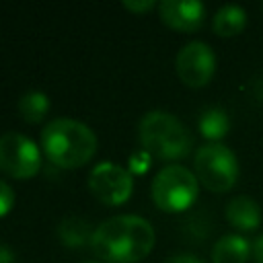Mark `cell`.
Masks as SVG:
<instances>
[{"instance_id": "cell-1", "label": "cell", "mask_w": 263, "mask_h": 263, "mask_svg": "<svg viewBox=\"0 0 263 263\" xmlns=\"http://www.w3.org/2000/svg\"><path fill=\"white\" fill-rule=\"evenodd\" d=\"M156 234L152 224L134 214L111 216L90 232L92 253L109 263H136L154 247Z\"/></svg>"}, {"instance_id": "cell-2", "label": "cell", "mask_w": 263, "mask_h": 263, "mask_svg": "<svg viewBox=\"0 0 263 263\" xmlns=\"http://www.w3.org/2000/svg\"><path fill=\"white\" fill-rule=\"evenodd\" d=\"M41 148L53 164L74 168L95 154L97 136L80 119L55 117L41 132Z\"/></svg>"}, {"instance_id": "cell-3", "label": "cell", "mask_w": 263, "mask_h": 263, "mask_svg": "<svg viewBox=\"0 0 263 263\" xmlns=\"http://www.w3.org/2000/svg\"><path fill=\"white\" fill-rule=\"evenodd\" d=\"M138 138L150 154L162 160L183 158L193 146V136L187 125L162 109H152L142 115L138 123Z\"/></svg>"}, {"instance_id": "cell-4", "label": "cell", "mask_w": 263, "mask_h": 263, "mask_svg": "<svg viewBox=\"0 0 263 263\" xmlns=\"http://www.w3.org/2000/svg\"><path fill=\"white\" fill-rule=\"evenodd\" d=\"M193 166L197 181L214 193L230 191L238 179V160L234 152L220 142L199 146L193 156Z\"/></svg>"}, {"instance_id": "cell-5", "label": "cell", "mask_w": 263, "mask_h": 263, "mask_svg": "<svg viewBox=\"0 0 263 263\" xmlns=\"http://www.w3.org/2000/svg\"><path fill=\"white\" fill-rule=\"evenodd\" d=\"M199 193V181L183 164H166L152 179V199L164 212L187 210Z\"/></svg>"}, {"instance_id": "cell-6", "label": "cell", "mask_w": 263, "mask_h": 263, "mask_svg": "<svg viewBox=\"0 0 263 263\" xmlns=\"http://www.w3.org/2000/svg\"><path fill=\"white\" fill-rule=\"evenodd\" d=\"M41 166L39 146L21 132L0 134V171L10 177H33Z\"/></svg>"}, {"instance_id": "cell-7", "label": "cell", "mask_w": 263, "mask_h": 263, "mask_svg": "<svg viewBox=\"0 0 263 263\" xmlns=\"http://www.w3.org/2000/svg\"><path fill=\"white\" fill-rule=\"evenodd\" d=\"M88 187L103 203L117 205L132 195L134 179L132 173L121 164L111 160H101L88 173Z\"/></svg>"}, {"instance_id": "cell-8", "label": "cell", "mask_w": 263, "mask_h": 263, "mask_svg": "<svg viewBox=\"0 0 263 263\" xmlns=\"http://www.w3.org/2000/svg\"><path fill=\"white\" fill-rule=\"evenodd\" d=\"M175 70L187 86H205L216 72V55L208 43L189 41L177 51Z\"/></svg>"}, {"instance_id": "cell-9", "label": "cell", "mask_w": 263, "mask_h": 263, "mask_svg": "<svg viewBox=\"0 0 263 263\" xmlns=\"http://www.w3.org/2000/svg\"><path fill=\"white\" fill-rule=\"evenodd\" d=\"M160 18L177 31H195L205 21V6L197 0H160Z\"/></svg>"}, {"instance_id": "cell-10", "label": "cell", "mask_w": 263, "mask_h": 263, "mask_svg": "<svg viewBox=\"0 0 263 263\" xmlns=\"http://www.w3.org/2000/svg\"><path fill=\"white\" fill-rule=\"evenodd\" d=\"M226 220L236 228L251 232L261 224V208L249 195H236L226 203Z\"/></svg>"}, {"instance_id": "cell-11", "label": "cell", "mask_w": 263, "mask_h": 263, "mask_svg": "<svg viewBox=\"0 0 263 263\" xmlns=\"http://www.w3.org/2000/svg\"><path fill=\"white\" fill-rule=\"evenodd\" d=\"M253 255V245L238 234H224L212 249V263H247Z\"/></svg>"}, {"instance_id": "cell-12", "label": "cell", "mask_w": 263, "mask_h": 263, "mask_svg": "<svg viewBox=\"0 0 263 263\" xmlns=\"http://www.w3.org/2000/svg\"><path fill=\"white\" fill-rule=\"evenodd\" d=\"M245 27H247V12L238 4H224L222 8L216 10L212 21V29L220 37H234L242 33Z\"/></svg>"}, {"instance_id": "cell-13", "label": "cell", "mask_w": 263, "mask_h": 263, "mask_svg": "<svg viewBox=\"0 0 263 263\" xmlns=\"http://www.w3.org/2000/svg\"><path fill=\"white\" fill-rule=\"evenodd\" d=\"M197 125H199V132H201L203 138H208L210 142H218V140H222L228 134L230 119H228V115H226L224 109H220V107H208V109L201 111Z\"/></svg>"}, {"instance_id": "cell-14", "label": "cell", "mask_w": 263, "mask_h": 263, "mask_svg": "<svg viewBox=\"0 0 263 263\" xmlns=\"http://www.w3.org/2000/svg\"><path fill=\"white\" fill-rule=\"evenodd\" d=\"M47 109H49V97L43 90L31 88V90L23 92L21 99H18V111L31 123L41 121L43 115L47 113Z\"/></svg>"}, {"instance_id": "cell-15", "label": "cell", "mask_w": 263, "mask_h": 263, "mask_svg": "<svg viewBox=\"0 0 263 263\" xmlns=\"http://www.w3.org/2000/svg\"><path fill=\"white\" fill-rule=\"evenodd\" d=\"M74 224H76V218H68V220H64V224L60 228L62 240L66 245H72V247L84 242V232H80V226H86L84 222H78V226H74Z\"/></svg>"}, {"instance_id": "cell-16", "label": "cell", "mask_w": 263, "mask_h": 263, "mask_svg": "<svg viewBox=\"0 0 263 263\" xmlns=\"http://www.w3.org/2000/svg\"><path fill=\"white\" fill-rule=\"evenodd\" d=\"M12 205H14V191L4 179H0V216L8 214Z\"/></svg>"}, {"instance_id": "cell-17", "label": "cell", "mask_w": 263, "mask_h": 263, "mask_svg": "<svg viewBox=\"0 0 263 263\" xmlns=\"http://www.w3.org/2000/svg\"><path fill=\"white\" fill-rule=\"evenodd\" d=\"M156 2L154 0H123V6L129 8V10H136V12H142V10H150Z\"/></svg>"}, {"instance_id": "cell-18", "label": "cell", "mask_w": 263, "mask_h": 263, "mask_svg": "<svg viewBox=\"0 0 263 263\" xmlns=\"http://www.w3.org/2000/svg\"><path fill=\"white\" fill-rule=\"evenodd\" d=\"M166 263H203L201 259H197L195 255H189V253H179V255H173Z\"/></svg>"}, {"instance_id": "cell-19", "label": "cell", "mask_w": 263, "mask_h": 263, "mask_svg": "<svg viewBox=\"0 0 263 263\" xmlns=\"http://www.w3.org/2000/svg\"><path fill=\"white\" fill-rule=\"evenodd\" d=\"M253 257L257 263H263V234H259L253 242Z\"/></svg>"}, {"instance_id": "cell-20", "label": "cell", "mask_w": 263, "mask_h": 263, "mask_svg": "<svg viewBox=\"0 0 263 263\" xmlns=\"http://www.w3.org/2000/svg\"><path fill=\"white\" fill-rule=\"evenodd\" d=\"M12 261V251L6 245H0V263H10Z\"/></svg>"}, {"instance_id": "cell-21", "label": "cell", "mask_w": 263, "mask_h": 263, "mask_svg": "<svg viewBox=\"0 0 263 263\" xmlns=\"http://www.w3.org/2000/svg\"><path fill=\"white\" fill-rule=\"evenodd\" d=\"M82 263H101L99 259H88V261H82Z\"/></svg>"}]
</instances>
